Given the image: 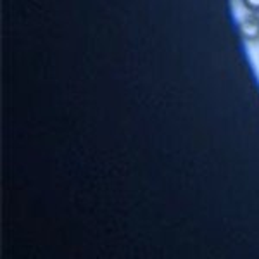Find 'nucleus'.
Here are the masks:
<instances>
[{
  "label": "nucleus",
  "mask_w": 259,
  "mask_h": 259,
  "mask_svg": "<svg viewBox=\"0 0 259 259\" xmlns=\"http://www.w3.org/2000/svg\"><path fill=\"white\" fill-rule=\"evenodd\" d=\"M239 30L242 38L249 44L259 41V14L257 12H245L239 21Z\"/></svg>",
  "instance_id": "nucleus-1"
},
{
  "label": "nucleus",
  "mask_w": 259,
  "mask_h": 259,
  "mask_svg": "<svg viewBox=\"0 0 259 259\" xmlns=\"http://www.w3.org/2000/svg\"><path fill=\"white\" fill-rule=\"evenodd\" d=\"M245 12H257L259 14V0H240Z\"/></svg>",
  "instance_id": "nucleus-2"
}]
</instances>
